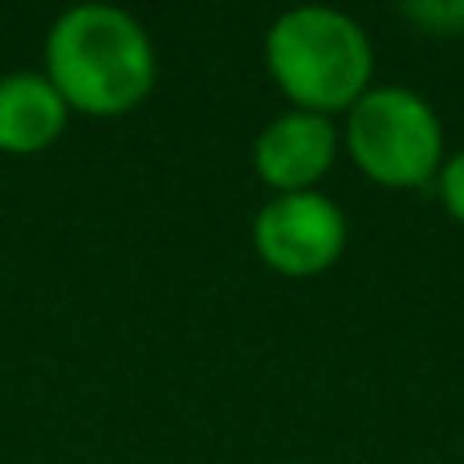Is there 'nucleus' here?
<instances>
[{
  "label": "nucleus",
  "mask_w": 464,
  "mask_h": 464,
  "mask_svg": "<svg viewBox=\"0 0 464 464\" xmlns=\"http://www.w3.org/2000/svg\"><path fill=\"white\" fill-rule=\"evenodd\" d=\"M45 73L62 102L90 119H119L151 98L160 62L151 33L114 5H73L45 33Z\"/></svg>",
  "instance_id": "nucleus-1"
},
{
  "label": "nucleus",
  "mask_w": 464,
  "mask_h": 464,
  "mask_svg": "<svg viewBox=\"0 0 464 464\" xmlns=\"http://www.w3.org/2000/svg\"><path fill=\"white\" fill-rule=\"evenodd\" d=\"M343 147L379 188H424L444 168V127L432 102L408 86H371L346 111Z\"/></svg>",
  "instance_id": "nucleus-3"
},
{
  "label": "nucleus",
  "mask_w": 464,
  "mask_h": 464,
  "mask_svg": "<svg viewBox=\"0 0 464 464\" xmlns=\"http://www.w3.org/2000/svg\"><path fill=\"white\" fill-rule=\"evenodd\" d=\"M265 70L294 111L338 114L371 90L375 49L354 16L326 5L289 8L265 33Z\"/></svg>",
  "instance_id": "nucleus-2"
},
{
  "label": "nucleus",
  "mask_w": 464,
  "mask_h": 464,
  "mask_svg": "<svg viewBox=\"0 0 464 464\" xmlns=\"http://www.w3.org/2000/svg\"><path fill=\"white\" fill-rule=\"evenodd\" d=\"M253 248L281 277H318L343 256L346 217L318 188L273 196L253 220Z\"/></svg>",
  "instance_id": "nucleus-4"
},
{
  "label": "nucleus",
  "mask_w": 464,
  "mask_h": 464,
  "mask_svg": "<svg viewBox=\"0 0 464 464\" xmlns=\"http://www.w3.org/2000/svg\"><path fill=\"white\" fill-rule=\"evenodd\" d=\"M70 127V106L45 73L16 70L0 78V151L41 155Z\"/></svg>",
  "instance_id": "nucleus-6"
},
{
  "label": "nucleus",
  "mask_w": 464,
  "mask_h": 464,
  "mask_svg": "<svg viewBox=\"0 0 464 464\" xmlns=\"http://www.w3.org/2000/svg\"><path fill=\"white\" fill-rule=\"evenodd\" d=\"M338 160V127L326 114L285 111L256 135L253 168L265 188L277 196L314 192L322 176Z\"/></svg>",
  "instance_id": "nucleus-5"
},
{
  "label": "nucleus",
  "mask_w": 464,
  "mask_h": 464,
  "mask_svg": "<svg viewBox=\"0 0 464 464\" xmlns=\"http://www.w3.org/2000/svg\"><path fill=\"white\" fill-rule=\"evenodd\" d=\"M436 196H440L444 212H449L457 225H464V151L444 160L440 176H436Z\"/></svg>",
  "instance_id": "nucleus-8"
},
{
  "label": "nucleus",
  "mask_w": 464,
  "mask_h": 464,
  "mask_svg": "<svg viewBox=\"0 0 464 464\" xmlns=\"http://www.w3.org/2000/svg\"><path fill=\"white\" fill-rule=\"evenodd\" d=\"M400 13L432 37H464V0H411Z\"/></svg>",
  "instance_id": "nucleus-7"
}]
</instances>
